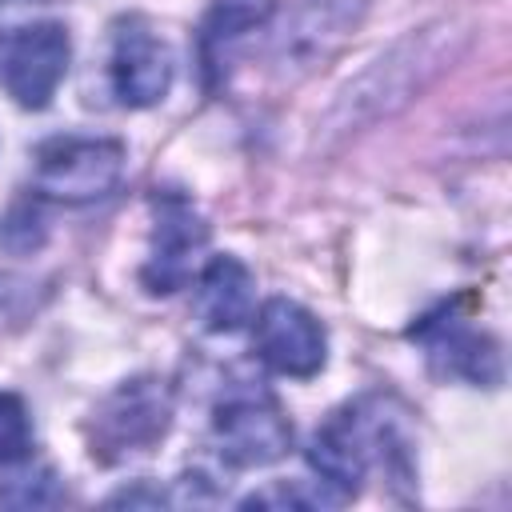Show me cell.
<instances>
[{"label": "cell", "mask_w": 512, "mask_h": 512, "mask_svg": "<svg viewBox=\"0 0 512 512\" xmlns=\"http://www.w3.org/2000/svg\"><path fill=\"white\" fill-rule=\"evenodd\" d=\"M364 16V0H312L296 12V24L284 32L280 64H296L300 72L324 60L344 32H352Z\"/></svg>", "instance_id": "cell-11"}, {"label": "cell", "mask_w": 512, "mask_h": 512, "mask_svg": "<svg viewBox=\"0 0 512 512\" xmlns=\"http://www.w3.org/2000/svg\"><path fill=\"white\" fill-rule=\"evenodd\" d=\"M220 456L236 468H260L288 452L292 424L264 388H228L212 416Z\"/></svg>", "instance_id": "cell-3"}, {"label": "cell", "mask_w": 512, "mask_h": 512, "mask_svg": "<svg viewBox=\"0 0 512 512\" xmlns=\"http://www.w3.org/2000/svg\"><path fill=\"white\" fill-rule=\"evenodd\" d=\"M384 444H388L384 416L372 412L368 404H348L344 412H336L312 436L308 460L320 472L324 488H332L336 500H344V496H356L360 492V480L368 476V464L376 456H384L380 452Z\"/></svg>", "instance_id": "cell-4"}, {"label": "cell", "mask_w": 512, "mask_h": 512, "mask_svg": "<svg viewBox=\"0 0 512 512\" xmlns=\"http://www.w3.org/2000/svg\"><path fill=\"white\" fill-rule=\"evenodd\" d=\"M108 84L124 108H152L172 88V48L152 32L148 20L128 16L112 32Z\"/></svg>", "instance_id": "cell-7"}, {"label": "cell", "mask_w": 512, "mask_h": 512, "mask_svg": "<svg viewBox=\"0 0 512 512\" xmlns=\"http://www.w3.org/2000/svg\"><path fill=\"white\" fill-rule=\"evenodd\" d=\"M156 220H152V244H148V260L140 268V284L152 296H168L180 292L192 280L196 256L208 244V228L200 220V212L192 208V200L168 192L156 196Z\"/></svg>", "instance_id": "cell-6"}, {"label": "cell", "mask_w": 512, "mask_h": 512, "mask_svg": "<svg viewBox=\"0 0 512 512\" xmlns=\"http://www.w3.org/2000/svg\"><path fill=\"white\" fill-rule=\"evenodd\" d=\"M124 176V144L108 136H52L36 148L32 188L56 204L104 200Z\"/></svg>", "instance_id": "cell-2"}, {"label": "cell", "mask_w": 512, "mask_h": 512, "mask_svg": "<svg viewBox=\"0 0 512 512\" xmlns=\"http://www.w3.org/2000/svg\"><path fill=\"white\" fill-rule=\"evenodd\" d=\"M164 428H168L164 392L152 380H136V384H124L96 416V448L108 460L132 456V452H144L148 444H156L164 436Z\"/></svg>", "instance_id": "cell-9"}, {"label": "cell", "mask_w": 512, "mask_h": 512, "mask_svg": "<svg viewBox=\"0 0 512 512\" xmlns=\"http://www.w3.org/2000/svg\"><path fill=\"white\" fill-rule=\"evenodd\" d=\"M252 340L268 368H276L280 376H296V380L316 376L328 356L324 324L288 296H272L260 304Z\"/></svg>", "instance_id": "cell-8"}, {"label": "cell", "mask_w": 512, "mask_h": 512, "mask_svg": "<svg viewBox=\"0 0 512 512\" xmlns=\"http://www.w3.org/2000/svg\"><path fill=\"white\" fill-rule=\"evenodd\" d=\"M420 336L428 340V356L444 360V368L452 376H468L476 384H492L500 380V352L488 336L472 332V328H456V324H424Z\"/></svg>", "instance_id": "cell-12"}, {"label": "cell", "mask_w": 512, "mask_h": 512, "mask_svg": "<svg viewBox=\"0 0 512 512\" xmlns=\"http://www.w3.org/2000/svg\"><path fill=\"white\" fill-rule=\"evenodd\" d=\"M32 448V420L20 396L0 392V468L24 460Z\"/></svg>", "instance_id": "cell-14"}, {"label": "cell", "mask_w": 512, "mask_h": 512, "mask_svg": "<svg viewBox=\"0 0 512 512\" xmlns=\"http://www.w3.org/2000/svg\"><path fill=\"white\" fill-rule=\"evenodd\" d=\"M460 40V32H452L448 24L424 28L400 44H392L380 60H372L336 100L332 108V128L348 132L360 128L368 120H380L396 108H404L448 60H452V44Z\"/></svg>", "instance_id": "cell-1"}, {"label": "cell", "mask_w": 512, "mask_h": 512, "mask_svg": "<svg viewBox=\"0 0 512 512\" xmlns=\"http://www.w3.org/2000/svg\"><path fill=\"white\" fill-rule=\"evenodd\" d=\"M256 280L244 260L212 256L196 276V316L208 332H236L252 320Z\"/></svg>", "instance_id": "cell-10"}, {"label": "cell", "mask_w": 512, "mask_h": 512, "mask_svg": "<svg viewBox=\"0 0 512 512\" xmlns=\"http://www.w3.org/2000/svg\"><path fill=\"white\" fill-rule=\"evenodd\" d=\"M72 40L64 24L40 20L0 40V84L20 108H48L64 72H68Z\"/></svg>", "instance_id": "cell-5"}, {"label": "cell", "mask_w": 512, "mask_h": 512, "mask_svg": "<svg viewBox=\"0 0 512 512\" xmlns=\"http://www.w3.org/2000/svg\"><path fill=\"white\" fill-rule=\"evenodd\" d=\"M272 4L276 0H216L204 20V60L216 64L228 44H236L240 36L260 28L272 16Z\"/></svg>", "instance_id": "cell-13"}]
</instances>
